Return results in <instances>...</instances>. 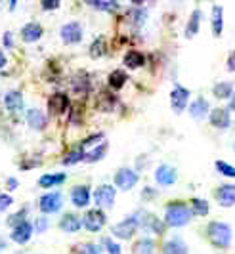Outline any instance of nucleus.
Instances as JSON below:
<instances>
[{
  "instance_id": "0eeeda50",
  "label": "nucleus",
  "mask_w": 235,
  "mask_h": 254,
  "mask_svg": "<svg viewBox=\"0 0 235 254\" xmlns=\"http://www.w3.org/2000/svg\"><path fill=\"white\" fill-rule=\"evenodd\" d=\"M138 218H140V228L145 229V231H151L153 235H163V231H165V222L163 220H159L155 214H151V212H147V210H138Z\"/></svg>"
},
{
  "instance_id": "f3484780",
  "label": "nucleus",
  "mask_w": 235,
  "mask_h": 254,
  "mask_svg": "<svg viewBox=\"0 0 235 254\" xmlns=\"http://www.w3.org/2000/svg\"><path fill=\"white\" fill-rule=\"evenodd\" d=\"M90 188L88 186H75L71 190V201L77 208H86L90 204Z\"/></svg>"
},
{
  "instance_id": "f704fd0d",
  "label": "nucleus",
  "mask_w": 235,
  "mask_h": 254,
  "mask_svg": "<svg viewBox=\"0 0 235 254\" xmlns=\"http://www.w3.org/2000/svg\"><path fill=\"white\" fill-rule=\"evenodd\" d=\"M90 56L92 58H102V56H105V38L104 37H98L90 44Z\"/></svg>"
},
{
  "instance_id": "dca6fc26",
  "label": "nucleus",
  "mask_w": 235,
  "mask_h": 254,
  "mask_svg": "<svg viewBox=\"0 0 235 254\" xmlns=\"http://www.w3.org/2000/svg\"><path fill=\"white\" fill-rule=\"evenodd\" d=\"M187 109H189L191 119H195V121H205V119L209 117L210 105H209V102L203 98V96H199L195 102H191L189 105H187Z\"/></svg>"
},
{
  "instance_id": "412c9836",
  "label": "nucleus",
  "mask_w": 235,
  "mask_h": 254,
  "mask_svg": "<svg viewBox=\"0 0 235 254\" xmlns=\"http://www.w3.org/2000/svg\"><path fill=\"white\" fill-rule=\"evenodd\" d=\"M4 103H6V109H8V111L17 113V111L23 107V96H21V92H19V90H10V92H6Z\"/></svg>"
},
{
  "instance_id": "de8ad7c7",
  "label": "nucleus",
  "mask_w": 235,
  "mask_h": 254,
  "mask_svg": "<svg viewBox=\"0 0 235 254\" xmlns=\"http://www.w3.org/2000/svg\"><path fill=\"white\" fill-rule=\"evenodd\" d=\"M226 69L230 73H235V50H232V54L228 56V62H226Z\"/></svg>"
},
{
  "instance_id": "423d86ee",
  "label": "nucleus",
  "mask_w": 235,
  "mask_h": 254,
  "mask_svg": "<svg viewBox=\"0 0 235 254\" xmlns=\"http://www.w3.org/2000/svg\"><path fill=\"white\" fill-rule=\"evenodd\" d=\"M138 180H140V176H138L136 170H132L128 166H122V168H118L117 172H115L113 182H115V188H117V190L130 191L132 188L138 184Z\"/></svg>"
},
{
  "instance_id": "6e6552de",
  "label": "nucleus",
  "mask_w": 235,
  "mask_h": 254,
  "mask_svg": "<svg viewBox=\"0 0 235 254\" xmlns=\"http://www.w3.org/2000/svg\"><path fill=\"white\" fill-rule=\"evenodd\" d=\"M115 197H117V188L109 186V184H102L98 190L94 191V201L96 204L104 210V208H111L115 204Z\"/></svg>"
},
{
  "instance_id": "a878e982",
  "label": "nucleus",
  "mask_w": 235,
  "mask_h": 254,
  "mask_svg": "<svg viewBox=\"0 0 235 254\" xmlns=\"http://www.w3.org/2000/svg\"><path fill=\"white\" fill-rule=\"evenodd\" d=\"M126 80H128L126 71H122V69H115V71H111L109 76H107V86H109L111 90H120L124 84H126Z\"/></svg>"
},
{
  "instance_id": "6ab92c4d",
  "label": "nucleus",
  "mask_w": 235,
  "mask_h": 254,
  "mask_svg": "<svg viewBox=\"0 0 235 254\" xmlns=\"http://www.w3.org/2000/svg\"><path fill=\"white\" fill-rule=\"evenodd\" d=\"M27 125L33 128V130H44L46 125H48V117L44 115V111H40V109H29L27 111Z\"/></svg>"
},
{
  "instance_id": "09e8293b",
  "label": "nucleus",
  "mask_w": 235,
  "mask_h": 254,
  "mask_svg": "<svg viewBox=\"0 0 235 254\" xmlns=\"http://www.w3.org/2000/svg\"><path fill=\"white\" fill-rule=\"evenodd\" d=\"M4 46H6V48H12V46H13L12 33H4Z\"/></svg>"
},
{
  "instance_id": "cd10ccee",
  "label": "nucleus",
  "mask_w": 235,
  "mask_h": 254,
  "mask_svg": "<svg viewBox=\"0 0 235 254\" xmlns=\"http://www.w3.org/2000/svg\"><path fill=\"white\" fill-rule=\"evenodd\" d=\"M124 65H126L128 69H140V67L145 65V56L138 50L126 52V56H124Z\"/></svg>"
},
{
  "instance_id": "2f4dec72",
  "label": "nucleus",
  "mask_w": 235,
  "mask_h": 254,
  "mask_svg": "<svg viewBox=\"0 0 235 254\" xmlns=\"http://www.w3.org/2000/svg\"><path fill=\"white\" fill-rule=\"evenodd\" d=\"M191 210L195 216H207L210 212V204L207 199H201V197H193L191 199Z\"/></svg>"
},
{
  "instance_id": "864d4df0",
  "label": "nucleus",
  "mask_w": 235,
  "mask_h": 254,
  "mask_svg": "<svg viewBox=\"0 0 235 254\" xmlns=\"http://www.w3.org/2000/svg\"><path fill=\"white\" fill-rule=\"evenodd\" d=\"M132 4H134V6H142V4H144L145 0H130Z\"/></svg>"
},
{
  "instance_id": "7ed1b4c3",
  "label": "nucleus",
  "mask_w": 235,
  "mask_h": 254,
  "mask_svg": "<svg viewBox=\"0 0 235 254\" xmlns=\"http://www.w3.org/2000/svg\"><path fill=\"white\" fill-rule=\"evenodd\" d=\"M138 229H140V218H138V212H134V214L126 216L124 220H120L118 224H115V226L111 228V233H113L117 239L130 241L132 237L136 235Z\"/></svg>"
},
{
  "instance_id": "b1692460",
  "label": "nucleus",
  "mask_w": 235,
  "mask_h": 254,
  "mask_svg": "<svg viewBox=\"0 0 235 254\" xmlns=\"http://www.w3.org/2000/svg\"><path fill=\"white\" fill-rule=\"evenodd\" d=\"M210 27L214 37H220L224 31V8L222 6H214L212 13H210Z\"/></svg>"
},
{
  "instance_id": "72a5a7b5",
  "label": "nucleus",
  "mask_w": 235,
  "mask_h": 254,
  "mask_svg": "<svg viewBox=\"0 0 235 254\" xmlns=\"http://www.w3.org/2000/svg\"><path fill=\"white\" fill-rule=\"evenodd\" d=\"M84 161V149L78 145L75 149H71V151L67 153L65 157H63V165L69 166V165H77V163H82Z\"/></svg>"
},
{
  "instance_id": "4c0bfd02",
  "label": "nucleus",
  "mask_w": 235,
  "mask_h": 254,
  "mask_svg": "<svg viewBox=\"0 0 235 254\" xmlns=\"http://www.w3.org/2000/svg\"><path fill=\"white\" fill-rule=\"evenodd\" d=\"M145 17H147V12H145L144 8L136 6L134 10H130V19H132V23H134L136 27H142V25H144Z\"/></svg>"
},
{
  "instance_id": "a19ab883",
  "label": "nucleus",
  "mask_w": 235,
  "mask_h": 254,
  "mask_svg": "<svg viewBox=\"0 0 235 254\" xmlns=\"http://www.w3.org/2000/svg\"><path fill=\"white\" fill-rule=\"evenodd\" d=\"M105 134L104 132H98V134H92V136H88L86 140L80 143V147L86 151V149H90V147H94V143H98V141H104Z\"/></svg>"
},
{
  "instance_id": "603ef678",
  "label": "nucleus",
  "mask_w": 235,
  "mask_h": 254,
  "mask_svg": "<svg viewBox=\"0 0 235 254\" xmlns=\"http://www.w3.org/2000/svg\"><path fill=\"white\" fill-rule=\"evenodd\" d=\"M6 65V56H4V52H0V69Z\"/></svg>"
},
{
  "instance_id": "c9c22d12",
  "label": "nucleus",
  "mask_w": 235,
  "mask_h": 254,
  "mask_svg": "<svg viewBox=\"0 0 235 254\" xmlns=\"http://www.w3.org/2000/svg\"><path fill=\"white\" fill-rule=\"evenodd\" d=\"M214 166H216V170H218L222 176H226V178H235V166H232L230 163L218 159V161L214 163Z\"/></svg>"
},
{
  "instance_id": "8fccbe9b",
  "label": "nucleus",
  "mask_w": 235,
  "mask_h": 254,
  "mask_svg": "<svg viewBox=\"0 0 235 254\" xmlns=\"http://www.w3.org/2000/svg\"><path fill=\"white\" fill-rule=\"evenodd\" d=\"M228 102H230V103H228V111L232 113V111H235V92L230 96V98H228Z\"/></svg>"
},
{
  "instance_id": "6e6d98bb",
  "label": "nucleus",
  "mask_w": 235,
  "mask_h": 254,
  "mask_svg": "<svg viewBox=\"0 0 235 254\" xmlns=\"http://www.w3.org/2000/svg\"><path fill=\"white\" fill-rule=\"evenodd\" d=\"M4 247H6V245H4V243H0V249H4Z\"/></svg>"
},
{
  "instance_id": "c85d7f7f",
  "label": "nucleus",
  "mask_w": 235,
  "mask_h": 254,
  "mask_svg": "<svg viewBox=\"0 0 235 254\" xmlns=\"http://www.w3.org/2000/svg\"><path fill=\"white\" fill-rule=\"evenodd\" d=\"M86 4H90L92 8L100 10V12H117L118 0H86Z\"/></svg>"
},
{
  "instance_id": "5fc2aeb1",
  "label": "nucleus",
  "mask_w": 235,
  "mask_h": 254,
  "mask_svg": "<svg viewBox=\"0 0 235 254\" xmlns=\"http://www.w3.org/2000/svg\"><path fill=\"white\" fill-rule=\"evenodd\" d=\"M15 2H17V0H12V4H10V10H13V8H15Z\"/></svg>"
},
{
  "instance_id": "aec40b11",
  "label": "nucleus",
  "mask_w": 235,
  "mask_h": 254,
  "mask_svg": "<svg viewBox=\"0 0 235 254\" xmlns=\"http://www.w3.org/2000/svg\"><path fill=\"white\" fill-rule=\"evenodd\" d=\"M80 228H82V220L77 214H73V212H67L59 220V229L65 231V233H75Z\"/></svg>"
},
{
  "instance_id": "4468645a",
  "label": "nucleus",
  "mask_w": 235,
  "mask_h": 254,
  "mask_svg": "<svg viewBox=\"0 0 235 254\" xmlns=\"http://www.w3.org/2000/svg\"><path fill=\"white\" fill-rule=\"evenodd\" d=\"M69 107V98H67L63 92H56L52 98L48 100V111L52 117H59L63 115Z\"/></svg>"
},
{
  "instance_id": "9b49d317",
  "label": "nucleus",
  "mask_w": 235,
  "mask_h": 254,
  "mask_svg": "<svg viewBox=\"0 0 235 254\" xmlns=\"http://www.w3.org/2000/svg\"><path fill=\"white\" fill-rule=\"evenodd\" d=\"M178 180V170L172 165H159L155 170V182L161 188H170Z\"/></svg>"
},
{
  "instance_id": "5701e85b",
  "label": "nucleus",
  "mask_w": 235,
  "mask_h": 254,
  "mask_svg": "<svg viewBox=\"0 0 235 254\" xmlns=\"http://www.w3.org/2000/svg\"><path fill=\"white\" fill-rule=\"evenodd\" d=\"M44 35V29H42V25H39V23H27L23 29H21V38L25 40V42H37V40H40V37Z\"/></svg>"
},
{
  "instance_id": "79ce46f5",
  "label": "nucleus",
  "mask_w": 235,
  "mask_h": 254,
  "mask_svg": "<svg viewBox=\"0 0 235 254\" xmlns=\"http://www.w3.org/2000/svg\"><path fill=\"white\" fill-rule=\"evenodd\" d=\"M27 220V208H23V210H19V212H15V214H12V216L8 218V226L10 228H15L17 224H21V222H25Z\"/></svg>"
},
{
  "instance_id": "37998d69",
  "label": "nucleus",
  "mask_w": 235,
  "mask_h": 254,
  "mask_svg": "<svg viewBox=\"0 0 235 254\" xmlns=\"http://www.w3.org/2000/svg\"><path fill=\"white\" fill-rule=\"evenodd\" d=\"M40 6L46 12H54V10H58L61 6V0H40Z\"/></svg>"
},
{
  "instance_id": "f03ea898",
  "label": "nucleus",
  "mask_w": 235,
  "mask_h": 254,
  "mask_svg": "<svg viewBox=\"0 0 235 254\" xmlns=\"http://www.w3.org/2000/svg\"><path fill=\"white\" fill-rule=\"evenodd\" d=\"M205 235L212 247L220 249V251H226L232 247V239H234V233H232V228L226 224V222H220V220H212L207 224V229H205Z\"/></svg>"
},
{
  "instance_id": "2eb2a0df",
  "label": "nucleus",
  "mask_w": 235,
  "mask_h": 254,
  "mask_svg": "<svg viewBox=\"0 0 235 254\" xmlns=\"http://www.w3.org/2000/svg\"><path fill=\"white\" fill-rule=\"evenodd\" d=\"M163 254H189V247L182 237L174 235L163 243Z\"/></svg>"
},
{
  "instance_id": "393cba45",
  "label": "nucleus",
  "mask_w": 235,
  "mask_h": 254,
  "mask_svg": "<svg viewBox=\"0 0 235 254\" xmlns=\"http://www.w3.org/2000/svg\"><path fill=\"white\" fill-rule=\"evenodd\" d=\"M105 155H107V141H102V143H98V145H94L90 147V151H84V163H98V161H102Z\"/></svg>"
},
{
  "instance_id": "49530a36",
  "label": "nucleus",
  "mask_w": 235,
  "mask_h": 254,
  "mask_svg": "<svg viewBox=\"0 0 235 254\" xmlns=\"http://www.w3.org/2000/svg\"><path fill=\"white\" fill-rule=\"evenodd\" d=\"M155 197H157V190H153V188H144V191H142V199L144 201L155 199Z\"/></svg>"
},
{
  "instance_id": "58836bf2",
  "label": "nucleus",
  "mask_w": 235,
  "mask_h": 254,
  "mask_svg": "<svg viewBox=\"0 0 235 254\" xmlns=\"http://www.w3.org/2000/svg\"><path fill=\"white\" fill-rule=\"evenodd\" d=\"M102 245H104V249H105V254H122L120 245L113 241L111 237H104V239H102Z\"/></svg>"
},
{
  "instance_id": "f257e3e1",
  "label": "nucleus",
  "mask_w": 235,
  "mask_h": 254,
  "mask_svg": "<svg viewBox=\"0 0 235 254\" xmlns=\"http://www.w3.org/2000/svg\"><path fill=\"white\" fill-rule=\"evenodd\" d=\"M193 218V210L183 203V201H170L165 206V226L167 228H183L191 222Z\"/></svg>"
},
{
  "instance_id": "ddd939ff",
  "label": "nucleus",
  "mask_w": 235,
  "mask_h": 254,
  "mask_svg": "<svg viewBox=\"0 0 235 254\" xmlns=\"http://www.w3.org/2000/svg\"><path fill=\"white\" fill-rule=\"evenodd\" d=\"M61 35V40L65 44H78L82 40V27L77 21H71V23H65L59 31Z\"/></svg>"
},
{
  "instance_id": "ea45409f",
  "label": "nucleus",
  "mask_w": 235,
  "mask_h": 254,
  "mask_svg": "<svg viewBox=\"0 0 235 254\" xmlns=\"http://www.w3.org/2000/svg\"><path fill=\"white\" fill-rule=\"evenodd\" d=\"M78 254H104V251L96 243H84L78 247Z\"/></svg>"
},
{
  "instance_id": "3c124183",
  "label": "nucleus",
  "mask_w": 235,
  "mask_h": 254,
  "mask_svg": "<svg viewBox=\"0 0 235 254\" xmlns=\"http://www.w3.org/2000/svg\"><path fill=\"white\" fill-rule=\"evenodd\" d=\"M15 188H17V180L10 178L8 180V190H15Z\"/></svg>"
},
{
  "instance_id": "20e7f679",
  "label": "nucleus",
  "mask_w": 235,
  "mask_h": 254,
  "mask_svg": "<svg viewBox=\"0 0 235 254\" xmlns=\"http://www.w3.org/2000/svg\"><path fill=\"white\" fill-rule=\"evenodd\" d=\"M107 224V216L102 208H90L82 216V228L90 233H98Z\"/></svg>"
},
{
  "instance_id": "4be33fe9",
  "label": "nucleus",
  "mask_w": 235,
  "mask_h": 254,
  "mask_svg": "<svg viewBox=\"0 0 235 254\" xmlns=\"http://www.w3.org/2000/svg\"><path fill=\"white\" fill-rule=\"evenodd\" d=\"M157 243L151 237H142L132 245V254H155Z\"/></svg>"
},
{
  "instance_id": "1a4fd4ad",
  "label": "nucleus",
  "mask_w": 235,
  "mask_h": 254,
  "mask_svg": "<svg viewBox=\"0 0 235 254\" xmlns=\"http://www.w3.org/2000/svg\"><path fill=\"white\" fill-rule=\"evenodd\" d=\"M63 206V197L61 193L52 191V193H44L39 199V208L42 210V214H54Z\"/></svg>"
},
{
  "instance_id": "c756f323",
  "label": "nucleus",
  "mask_w": 235,
  "mask_h": 254,
  "mask_svg": "<svg viewBox=\"0 0 235 254\" xmlns=\"http://www.w3.org/2000/svg\"><path fill=\"white\" fill-rule=\"evenodd\" d=\"M234 94V82H218L216 86H212V96L216 100H228Z\"/></svg>"
},
{
  "instance_id": "7c9ffc66",
  "label": "nucleus",
  "mask_w": 235,
  "mask_h": 254,
  "mask_svg": "<svg viewBox=\"0 0 235 254\" xmlns=\"http://www.w3.org/2000/svg\"><path fill=\"white\" fill-rule=\"evenodd\" d=\"M65 174L63 172H58V174H44L42 178H39L40 188H54V186H59L65 182Z\"/></svg>"
},
{
  "instance_id": "a18cd8bd",
  "label": "nucleus",
  "mask_w": 235,
  "mask_h": 254,
  "mask_svg": "<svg viewBox=\"0 0 235 254\" xmlns=\"http://www.w3.org/2000/svg\"><path fill=\"white\" fill-rule=\"evenodd\" d=\"M35 229H37V233L46 231V229H48V220H46V218H39V220L35 222Z\"/></svg>"
},
{
  "instance_id": "bb28decb",
  "label": "nucleus",
  "mask_w": 235,
  "mask_h": 254,
  "mask_svg": "<svg viewBox=\"0 0 235 254\" xmlns=\"http://www.w3.org/2000/svg\"><path fill=\"white\" fill-rule=\"evenodd\" d=\"M201 17H203V13L201 10H193L191 15H189V21H187V25H185V38H193L197 37V33H199V29H201Z\"/></svg>"
},
{
  "instance_id": "4d7b16f0",
  "label": "nucleus",
  "mask_w": 235,
  "mask_h": 254,
  "mask_svg": "<svg viewBox=\"0 0 235 254\" xmlns=\"http://www.w3.org/2000/svg\"><path fill=\"white\" fill-rule=\"evenodd\" d=\"M234 151H235V143H234Z\"/></svg>"
},
{
  "instance_id": "a211bd4d",
  "label": "nucleus",
  "mask_w": 235,
  "mask_h": 254,
  "mask_svg": "<svg viewBox=\"0 0 235 254\" xmlns=\"http://www.w3.org/2000/svg\"><path fill=\"white\" fill-rule=\"evenodd\" d=\"M31 235H33V224H29V222H21V224H17L15 228H12V241L17 243V245H25L29 243L31 239Z\"/></svg>"
},
{
  "instance_id": "473e14b6",
  "label": "nucleus",
  "mask_w": 235,
  "mask_h": 254,
  "mask_svg": "<svg viewBox=\"0 0 235 254\" xmlns=\"http://www.w3.org/2000/svg\"><path fill=\"white\" fill-rule=\"evenodd\" d=\"M115 105H117V98H115L113 94H109V92H102V94H100V98H98V107H100L102 111H113Z\"/></svg>"
},
{
  "instance_id": "c03bdc74",
  "label": "nucleus",
  "mask_w": 235,
  "mask_h": 254,
  "mask_svg": "<svg viewBox=\"0 0 235 254\" xmlns=\"http://www.w3.org/2000/svg\"><path fill=\"white\" fill-rule=\"evenodd\" d=\"M13 199L12 195H8V193H0V212H6L10 206H12Z\"/></svg>"
},
{
  "instance_id": "39448f33",
  "label": "nucleus",
  "mask_w": 235,
  "mask_h": 254,
  "mask_svg": "<svg viewBox=\"0 0 235 254\" xmlns=\"http://www.w3.org/2000/svg\"><path fill=\"white\" fill-rule=\"evenodd\" d=\"M189 96L191 94L185 86L176 84L170 92V107H172V111L176 115H182L187 109V105H189Z\"/></svg>"
},
{
  "instance_id": "e433bc0d",
  "label": "nucleus",
  "mask_w": 235,
  "mask_h": 254,
  "mask_svg": "<svg viewBox=\"0 0 235 254\" xmlns=\"http://www.w3.org/2000/svg\"><path fill=\"white\" fill-rule=\"evenodd\" d=\"M90 86V80H88V76L84 75V73H78L75 78H73V90H77V92H86Z\"/></svg>"
},
{
  "instance_id": "f8f14e48",
  "label": "nucleus",
  "mask_w": 235,
  "mask_h": 254,
  "mask_svg": "<svg viewBox=\"0 0 235 254\" xmlns=\"http://www.w3.org/2000/svg\"><path fill=\"white\" fill-rule=\"evenodd\" d=\"M216 203L220 204L222 208H232L235 206V184H222L218 186L214 191Z\"/></svg>"
},
{
  "instance_id": "9d476101",
  "label": "nucleus",
  "mask_w": 235,
  "mask_h": 254,
  "mask_svg": "<svg viewBox=\"0 0 235 254\" xmlns=\"http://www.w3.org/2000/svg\"><path fill=\"white\" fill-rule=\"evenodd\" d=\"M209 123L218 130H228L232 127V113L228 111V107H214L209 111Z\"/></svg>"
}]
</instances>
